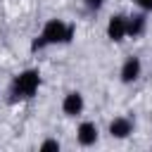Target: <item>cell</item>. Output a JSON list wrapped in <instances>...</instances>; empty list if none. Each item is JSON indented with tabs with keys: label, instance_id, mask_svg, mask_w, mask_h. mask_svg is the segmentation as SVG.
<instances>
[{
	"label": "cell",
	"instance_id": "cell-12",
	"mask_svg": "<svg viewBox=\"0 0 152 152\" xmlns=\"http://www.w3.org/2000/svg\"><path fill=\"white\" fill-rule=\"evenodd\" d=\"M150 119H152V112H150Z\"/></svg>",
	"mask_w": 152,
	"mask_h": 152
},
{
	"label": "cell",
	"instance_id": "cell-8",
	"mask_svg": "<svg viewBox=\"0 0 152 152\" xmlns=\"http://www.w3.org/2000/svg\"><path fill=\"white\" fill-rule=\"evenodd\" d=\"M147 31V12L128 14V38H140Z\"/></svg>",
	"mask_w": 152,
	"mask_h": 152
},
{
	"label": "cell",
	"instance_id": "cell-2",
	"mask_svg": "<svg viewBox=\"0 0 152 152\" xmlns=\"http://www.w3.org/2000/svg\"><path fill=\"white\" fill-rule=\"evenodd\" d=\"M40 83H43V76H40V69L36 66H28V69H21L19 74L12 76L10 81V88H7V100L12 104L17 102H26V100H33L40 90Z\"/></svg>",
	"mask_w": 152,
	"mask_h": 152
},
{
	"label": "cell",
	"instance_id": "cell-1",
	"mask_svg": "<svg viewBox=\"0 0 152 152\" xmlns=\"http://www.w3.org/2000/svg\"><path fill=\"white\" fill-rule=\"evenodd\" d=\"M76 36V26L64 21V19H48L40 28V33L33 38L31 43V52H38V50H45V48H52V45H69Z\"/></svg>",
	"mask_w": 152,
	"mask_h": 152
},
{
	"label": "cell",
	"instance_id": "cell-7",
	"mask_svg": "<svg viewBox=\"0 0 152 152\" xmlns=\"http://www.w3.org/2000/svg\"><path fill=\"white\" fill-rule=\"evenodd\" d=\"M100 140V128L95 121H81L76 126V142L81 147H93Z\"/></svg>",
	"mask_w": 152,
	"mask_h": 152
},
{
	"label": "cell",
	"instance_id": "cell-4",
	"mask_svg": "<svg viewBox=\"0 0 152 152\" xmlns=\"http://www.w3.org/2000/svg\"><path fill=\"white\" fill-rule=\"evenodd\" d=\"M140 76H142V62H140V57H138V55H128V57L121 62V66H119V81H121L124 86H131V83H135Z\"/></svg>",
	"mask_w": 152,
	"mask_h": 152
},
{
	"label": "cell",
	"instance_id": "cell-9",
	"mask_svg": "<svg viewBox=\"0 0 152 152\" xmlns=\"http://www.w3.org/2000/svg\"><path fill=\"white\" fill-rule=\"evenodd\" d=\"M38 150H40V152H59V150H62V142H59L57 138H45V140L38 145Z\"/></svg>",
	"mask_w": 152,
	"mask_h": 152
},
{
	"label": "cell",
	"instance_id": "cell-11",
	"mask_svg": "<svg viewBox=\"0 0 152 152\" xmlns=\"http://www.w3.org/2000/svg\"><path fill=\"white\" fill-rule=\"evenodd\" d=\"M133 5H135L140 12H147V14H152V0H133Z\"/></svg>",
	"mask_w": 152,
	"mask_h": 152
},
{
	"label": "cell",
	"instance_id": "cell-3",
	"mask_svg": "<svg viewBox=\"0 0 152 152\" xmlns=\"http://www.w3.org/2000/svg\"><path fill=\"white\" fill-rule=\"evenodd\" d=\"M104 33L112 43H124L128 38V14H112L107 19V26H104Z\"/></svg>",
	"mask_w": 152,
	"mask_h": 152
},
{
	"label": "cell",
	"instance_id": "cell-10",
	"mask_svg": "<svg viewBox=\"0 0 152 152\" xmlns=\"http://www.w3.org/2000/svg\"><path fill=\"white\" fill-rule=\"evenodd\" d=\"M81 2H83V7H86L88 12H93V14H95V12H100V10L104 7V2H107V0H81Z\"/></svg>",
	"mask_w": 152,
	"mask_h": 152
},
{
	"label": "cell",
	"instance_id": "cell-5",
	"mask_svg": "<svg viewBox=\"0 0 152 152\" xmlns=\"http://www.w3.org/2000/svg\"><path fill=\"white\" fill-rule=\"evenodd\" d=\"M83 109H86V97H83L81 90H69V93H64V97H62V114H64V116H69V119L81 116Z\"/></svg>",
	"mask_w": 152,
	"mask_h": 152
},
{
	"label": "cell",
	"instance_id": "cell-6",
	"mask_svg": "<svg viewBox=\"0 0 152 152\" xmlns=\"http://www.w3.org/2000/svg\"><path fill=\"white\" fill-rule=\"evenodd\" d=\"M133 128H135V121H133L131 116H126V114H119V116H114V119L109 121L107 133H109L114 140H126V138L133 133Z\"/></svg>",
	"mask_w": 152,
	"mask_h": 152
}]
</instances>
